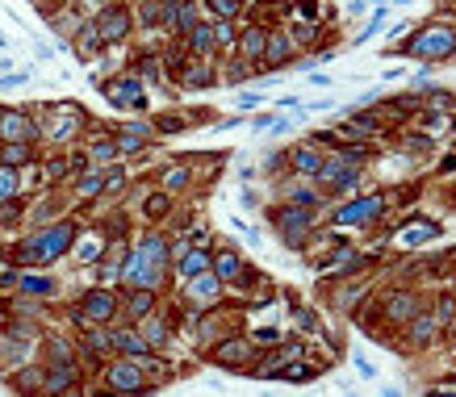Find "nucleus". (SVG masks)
Instances as JSON below:
<instances>
[{
	"label": "nucleus",
	"mask_w": 456,
	"mask_h": 397,
	"mask_svg": "<svg viewBox=\"0 0 456 397\" xmlns=\"http://www.w3.org/2000/svg\"><path fill=\"white\" fill-rule=\"evenodd\" d=\"M4 335H13V339H21V343H38V339H42L38 322H30V318H13V322L4 326Z\"/></svg>",
	"instance_id": "41"
},
{
	"label": "nucleus",
	"mask_w": 456,
	"mask_h": 397,
	"mask_svg": "<svg viewBox=\"0 0 456 397\" xmlns=\"http://www.w3.org/2000/svg\"><path fill=\"white\" fill-rule=\"evenodd\" d=\"M42 138V126L25 109H0V142H34Z\"/></svg>",
	"instance_id": "13"
},
{
	"label": "nucleus",
	"mask_w": 456,
	"mask_h": 397,
	"mask_svg": "<svg viewBox=\"0 0 456 397\" xmlns=\"http://www.w3.org/2000/svg\"><path fill=\"white\" fill-rule=\"evenodd\" d=\"M293 322H297V330H302V335H319V330H322V322H319V313H314V309H293Z\"/></svg>",
	"instance_id": "47"
},
{
	"label": "nucleus",
	"mask_w": 456,
	"mask_h": 397,
	"mask_svg": "<svg viewBox=\"0 0 456 397\" xmlns=\"http://www.w3.org/2000/svg\"><path fill=\"white\" fill-rule=\"evenodd\" d=\"M76 309H80V318H84L89 326H109V322L118 318V309H122V297H118L113 289L101 284V289H89L84 301H80Z\"/></svg>",
	"instance_id": "9"
},
{
	"label": "nucleus",
	"mask_w": 456,
	"mask_h": 397,
	"mask_svg": "<svg viewBox=\"0 0 456 397\" xmlns=\"http://www.w3.org/2000/svg\"><path fill=\"white\" fill-rule=\"evenodd\" d=\"M63 397H84V389H72V393H63Z\"/></svg>",
	"instance_id": "60"
},
{
	"label": "nucleus",
	"mask_w": 456,
	"mask_h": 397,
	"mask_svg": "<svg viewBox=\"0 0 456 397\" xmlns=\"http://www.w3.org/2000/svg\"><path fill=\"white\" fill-rule=\"evenodd\" d=\"M381 25H385V8H377V13H372V21H368L365 30H360V34H356V42H365V38H372V34H377V30H381Z\"/></svg>",
	"instance_id": "56"
},
{
	"label": "nucleus",
	"mask_w": 456,
	"mask_h": 397,
	"mask_svg": "<svg viewBox=\"0 0 456 397\" xmlns=\"http://www.w3.org/2000/svg\"><path fill=\"white\" fill-rule=\"evenodd\" d=\"M17 293L30 297V301H42L55 293V280L50 276H38V272H17Z\"/></svg>",
	"instance_id": "28"
},
{
	"label": "nucleus",
	"mask_w": 456,
	"mask_h": 397,
	"mask_svg": "<svg viewBox=\"0 0 456 397\" xmlns=\"http://www.w3.org/2000/svg\"><path fill=\"white\" fill-rule=\"evenodd\" d=\"M38 159V151H34V142H0V163L4 168H30Z\"/></svg>",
	"instance_id": "29"
},
{
	"label": "nucleus",
	"mask_w": 456,
	"mask_h": 397,
	"mask_svg": "<svg viewBox=\"0 0 456 397\" xmlns=\"http://www.w3.org/2000/svg\"><path fill=\"white\" fill-rule=\"evenodd\" d=\"M17 197H21V172L0 163V205L4 201H17Z\"/></svg>",
	"instance_id": "40"
},
{
	"label": "nucleus",
	"mask_w": 456,
	"mask_h": 397,
	"mask_svg": "<svg viewBox=\"0 0 456 397\" xmlns=\"http://www.w3.org/2000/svg\"><path fill=\"white\" fill-rule=\"evenodd\" d=\"M188 180H193L188 163H181V168H168V172H164V192H168V197H172V192H181V188H188Z\"/></svg>",
	"instance_id": "45"
},
{
	"label": "nucleus",
	"mask_w": 456,
	"mask_h": 397,
	"mask_svg": "<svg viewBox=\"0 0 456 397\" xmlns=\"http://www.w3.org/2000/svg\"><path fill=\"white\" fill-rule=\"evenodd\" d=\"M80 389V364H42V393L63 397Z\"/></svg>",
	"instance_id": "15"
},
{
	"label": "nucleus",
	"mask_w": 456,
	"mask_h": 397,
	"mask_svg": "<svg viewBox=\"0 0 456 397\" xmlns=\"http://www.w3.org/2000/svg\"><path fill=\"white\" fill-rule=\"evenodd\" d=\"M138 335H142V343H147L151 352H159V347L172 343V326H168V318H159V313L142 318V322H138Z\"/></svg>",
	"instance_id": "25"
},
{
	"label": "nucleus",
	"mask_w": 456,
	"mask_h": 397,
	"mask_svg": "<svg viewBox=\"0 0 456 397\" xmlns=\"http://www.w3.org/2000/svg\"><path fill=\"white\" fill-rule=\"evenodd\" d=\"M418 122H423L427 134H440V130H448V126H456L452 113H440V109H418Z\"/></svg>",
	"instance_id": "43"
},
{
	"label": "nucleus",
	"mask_w": 456,
	"mask_h": 397,
	"mask_svg": "<svg viewBox=\"0 0 456 397\" xmlns=\"http://www.w3.org/2000/svg\"><path fill=\"white\" fill-rule=\"evenodd\" d=\"M159 25H168V30H176V34H188V30L197 25V4H193V0H176V4H168Z\"/></svg>",
	"instance_id": "26"
},
{
	"label": "nucleus",
	"mask_w": 456,
	"mask_h": 397,
	"mask_svg": "<svg viewBox=\"0 0 456 397\" xmlns=\"http://www.w3.org/2000/svg\"><path fill=\"white\" fill-rule=\"evenodd\" d=\"M218 76H214V67H210V59H188L181 71V84L184 88H205V84H214Z\"/></svg>",
	"instance_id": "32"
},
{
	"label": "nucleus",
	"mask_w": 456,
	"mask_h": 397,
	"mask_svg": "<svg viewBox=\"0 0 456 397\" xmlns=\"http://www.w3.org/2000/svg\"><path fill=\"white\" fill-rule=\"evenodd\" d=\"M164 272H168V267L151 264V260H142L138 251H130V255H126V264H122V276H118V280H122L126 289H151V293H159Z\"/></svg>",
	"instance_id": "10"
},
{
	"label": "nucleus",
	"mask_w": 456,
	"mask_h": 397,
	"mask_svg": "<svg viewBox=\"0 0 456 397\" xmlns=\"http://www.w3.org/2000/svg\"><path fill=\"white\" fill-rule=\"evenodd\" d=\"M381 397H398V389H385V393H381Z\"/></svg>",
	"instance_id": "61"
},
{
	"label": "nucleus",
	"mask_w": 456,
	"mask_h": 397,
	"mask_svg": "<svg viewBox=\"0 0 456 397\" xmlns=\"http://www.w3.org/2000/svg\"><path fill=\"white\" fill-rule=\"evenodd\" d=\"M314 214L319 209H302V205H276L273 209V226L276 234H280V243L285 247H293V251H302L310 238H314Z\"/></svg>",
	"instance_id": "4"
},
{
	"label": "nucleus",
	"mask_w": 456,
	"mask_h": 397,
	"mask_svg": "<svg viewBox=\"0 0 456 397\" xmlns=\"http://www.w3.org/2000/svg\"><path fill=\"white\" fill-rule=\"evenodd\" d=\"M84 155H89V168H96V172H105V168L118 163V146H113V138H92Z\"/></svg>",
	"instance_id": "34"
},
{
	"label": "nucleus",
	"mask_w": 456,
	"mask_h": 397,
	"mask_svg": "<svg viewBox=\"0 0 456 397\" xmlns=\"http://www.w3.org/2000/svg\"><path fill=\"white\" fill-rule=\"evenodd\" d=\"M256 343L247 339V335H227L222 343H214L210 347V364H218V368H227V372H251V364H256Z\"/></svg>",
	"instance_id": "6"
},
{
	"label": "nucleus",
	"mask_w": 456,
	"mask_h": 397,
	"mask_svg": "<svg viewBox=\"0 0 456 397\" xmlns=\"http://www.w3.org/2000/svg\"><path fill=\"white\" fill-rule=\"evenodd\" d=\"M80 238V221L76 218H55L50 226L34 230L30 238H21L13 251H8V264L13 267H46L55 260H63L72 251V243Z\"/></svg>",
	"instance_id": "1"
},
{
	"label": "nucleus",
	"mask_w": 456,
	"mask_h": 397,
	"mask_svg": "<svg viewBox=\"0 0 456 397\" xmlns=\"http://www.w3.org/2000/svg\"><path fill=\"white\" fill-rule=\"evenodd\" d=\"M264 46H268V25H247L239 38H234V50H239V59H264Z\"/></svg>",
	"instance_id": "24"
},
{
	"label": "nucleus",
	"mask_w": 456,
	"mask_h": 397,
	"mask_svg": "<svg viewBox=\"0 0 456 397\" xmlns=\"http://www.w3.org/2000/svg\"><path fill=\"white\" fill-rule=\"evenodd\" d=\"M105 96L118 105V109H147V92H142V80L138 76H118L105 84Z\"/></svg>",
	"instance_id": "16"
},
{
	"label": "nucleus",
	"mask_w": 456,
	"mask_h": 397,
	"mask_svg": "<svg viewBox=\"0 0 456 397\" xmlns=\"http://www.w3.org/2000/svg\"><path fill=\"white\" fill-rule=\"evenodd\" d=\"M243 4H247V0H210V8L218 13V21H230V17H234Z\"/></svg>",
	"instance_id": "50"
},
{
	"label": "nucleus",
	"mask_w": 456,
	"mask_h": 397,
	"mask_svg": "<svg viewBox=\"0 0 456 397\" xmlns=\"http://www.w3.org/2000/svg\"><path fill=\"white\" fill-rule=\"evenodd\" d=\"M389 209V197L385 192H365V197H352L343 201L335 214H331V226L339 230H372V221Z\"/></svg>",
	"instance_id": "3"
},
{
	"label": "nucleus",
	"mask_w": 456,
	"mask_h": 397,
	"mask_svg": "<svg viewBox=\"0 0 456 397\" xmlns=\"http://www.w3.org/2000/svg\"><path fill=\"white\" fill-rule=\"evenodd\" d=\"M105 243H109L105 234H89V238H76V243H72V251L80 255V264H96V260L105 255Z\"/></svg>",
	"instance_id": "38"
},
{
	"label": "nucleus",
	"mask_w": 456,
	"mask_h": 397,
	"mask_svg": "<svg viewBox=\"0 0 456 397\" xmlns=\"http://www.w3.org/2000/svg\"><path fill=\"white\" fill-rule=\"evenodd\" d=\"M96 38H101V46H113L122 42L126 34H130V25H135V17H130V8L126 4H109V8H101L96 13Z\"/></svg>",
	"instance_id": "11"
},
{
	"label": "nucleus",
	"mask_w": 456,
	"mask_h": 397,
	"mask_svg": "<svg viewBox=\"0 0 456 397\" xmlns=\"http://www.w3.org/2000/svg\"><path fill=\"white\" fill-rule=\"evenodd\" d=\"M418 309H423L418 293H414V289H398V293H389V297L381 301V318H385V322H394V326H406Z\"/></svg>",
	"instance_id": "17"
},
{
	"label": "nucleus",
	"mask_w": 456,
	"mask_h": 397,
	"mask_svg": "<svg viewBox=\"0 0 456 397\" xmlns=\"http://www.w3.org/2000/svg\"><path fill=\"white\" fill-rule=\"evenodd\" d=\"M21 218H25V205H21V197H17V201H4V205H0V226H17Z\"/></svg>",
	"instance_id": "48"
},
{
	"label": "nucleus",
	"mask_w": 456,
	"mask_h": 397,
	"mask_svg": "<svg viewBox=\"0 0 456 397\" xmlns=\"http://www.w3.org/2000/svg\"><path fill=\"white\" fill-rule=\"evenodd\" d=\"M42 347H46V359H42V364H80L76 343H72V339H63V335H50Z\"/></svg>",
	"instance_id": "36"
},
{
	"label": "nucleus",
	"mask_w": 456,
	"mask_h": 397,
	"mask_svg": "<svg viewBox=\"0 0 456 397\" xmlns=\"http://www.w3.org/2000/svg\"><path fill=\"white\" fill-rule=\"evenodd\" d=\"M101 372H105V385H109L113 393H122V397H142L147 393V372L138 368V359L118 355V359H109Z\"/></svg>",
	"instance_id": "7"
},
{
	"label": "nucleus",
	"mask_w": 456,
	"mask_h": 397,
	"mask_svg": "<svg viewBox=\"0 0 456 397\" xmlns=\"http://www.w3.org/2000/svg\"><path fill=\"white\" fill-rule=\"evenodd\" d=\"M234 313L230 309H222V306H214V309H205V313H197V335H201V347L210 352L214 343H222L227 335H234Z\"/></svg>",
	"instance_id": "12"
},
{
	"label": "nucleus",
	"mask_w": 456,
	"mask_h": 397,
	"mask_svg": "<svg viewBox=\"0 0 456 397\" xmlns=\"http://www.w3.org/2000/svg\"><path fill=\"white\" fill-rule=\"evenodd\" d=\"M448 105H452V113H456V96H448Z\"/></svg>",
	"instance_id": "62"
},
{
	"label": "nucleus",
	"mask_w": 456,
	"mask_h": 397,
	"mask_svg": "<svg viewBox=\"0 0 456 397\" xmlns=\"http://www.w3.org/2000/svg\"><path fill=\"white\" fill-rule=\"evenodd\" d=\"M431 238H440V226H435L431 218L406 221V230L398 234V243H402V247H423V243H431Z\"/></svg>",
	"instance_id": "31"
},
{
	"label": "nucleus",
	"mask_w": 456,
	"mask_h": 397,
	"mask_svg": "<svg viewBox=\"0 0 456 397\" xmlns=\"http://www.w3.org/2000/svg\"><path fill=\"white\" fill-rule=\"evenodd\" d=\"M8 381H13V389L17 393H42V364H25V368H17V372H8Z\"/></svg>",
	"instance_id": "35"
},
{
	"label": "nucleus",
	"mask_w": 456,
	"mask_h": 397,
	"mask_svg": "<svg viewBox=\"0 0 456 397\" xmlns=\"http://www.w3.org/2000/svg\"><path fill=\"white\" fill-rule=\"evenodd\" d=\"M105 192V172H96V168H89L84 176L76 180V201H96Z\"/></svg>",
	"instance_id": "39"
},
{
	"label": "nucleus",
	"mask_w": 456,
	"mask_h": 397,
	"mask_svg": "<svg viewBox=\"0 0 456 397\" xmlns=\"http://www.w3.org/2000/svg\"><path fill=\"white\" fill-rule=\"evenodd\" d=\"M25 364H34V343H21L13 335H0V372H17Z\"/></svg>",
	"instance_id": "20"
},
{
	"label": "nucleus",
	"mask_w": 456,
	"mask_h": 397,
	"mask_svg": "<svg viewBox=\"0 0 456 397\" xmlns=\"http://www.w3.org/2000/svg\"><path fill=\"white\" fill-rule=\"evenodd\" d=\"M402 146L414 151V155H427V151H431V138H427V134H406V138H402Z\"/></svg>",
	"instance_id": "55"
},
{
	"label": "nucleus",
	"mask_w": 456,
	"mask_h": 397,
	"mask_svg": "<svg viewBox=\"0 0 456 397\" xmlns=\"http://www.w3.org/2000/svg\"><path fill=\"white\" fill-rule=\"evenodd\" d=\"M109 347L122 352L126 359H147V355H155L147 343H142L138 326H109Z\"/></svg>",
	"instance_id": "19"
},
{
	"label": "nucleus",
	"mask_w": 456,
	"mask_h": 397,
	"mask_svg": "<svg viewBox=\"0 0 456 397\" xmlns=\"http://www.w3.org/2000/svg\"><path fill=\"white\" fill-rule=\"evenodd\" d=\"M151 126H155L159 134H181V130H188V126H184V117H176V113H168V117H155Z\"/></svg>",
	"instance_id": "53"
},
{
	"label": "nucleus",
	"mask_w": 456,
	"mask_h": 397,
	"mask_svg": "<svg viewBox=\"0 0 456 397\" xmlns=\"http://www.w3.org/2000/svg\"><path fill=\"white\" fill-rule=\"evenodd\" d=\"M210 260H214V251H210V247H188V251H181V255L172 260V267H176V276H181V280H193V276L210 272Z\"/></svg>",
	"instance_id": "22"
},
{
	"label": "nucleus",
	"mask_w": 456,
	"mask_h": 397,
	"mask_svg": "<svg viewBox=\"0 0 456 397\" xmlns=\"http://www.w3.org/2000/svg\"><path fill=\"white\" fill-rule=\"evenodd\" d=\"M184 306L193 309V313H205V309L222 306V297H227V289H222V280L214 276V272H201V276H193V280H184Z\"/></svg>",
	"instance_id": "8"
},
{
	"label": "nucleus",
	"mask_w": 456,
	"mask_h": 397,
	"mask_svg": "<svg viewBox=\"0 0 456 397\" xmlns=\"http://www.w3.org/2000/svg\"><path fill=\"white\" fill-rule=\"evenodd\" d=\"M365 284H339V289H335V297H331V306L339 309V313H356V306H360V301H365Z\"/></svg>",
	"instance_id": "37"
},
{
	"label": "nucleus",
	"mask_w": 456,
	"mask_h": 397,
	"mask_svg": "<svg viewBox=\"0 0 456 397\" xmlns=\"http://www.w3.org/2000/svg\"><path fill=\"white\" fill-rule=\"evenodd\" d=\"M314 184L322 188V197H356V188H360V163H352V159H343V155H326L322 159V172L314 176Z\"/></svg>",
	"instance_id": "5"
},
{
	"label": "nucleus",
	"mask_w": 456,
	"mask_h": 397,
	"mask_svg": "<svg viewBox=\"0 0 456 397\" xmlns=\"http://www.w3.org/2000/svg\"><path fill=\"white\" fill-rule=\"evenodd\" d=\"M293 54V38L285 30H268V46H264V67H285Z\"/></svg>",
	"instance_id": "27"
},
{
	"label": "nucleus",
	"mask_w": 456,
	"mask_h": 397,
	"mask_svg": "<svg viewBox=\"0 0 456 397\" xmlns=\"http://www.w3.org/2000/svg\"><path fill=\"white\" fill-rule=\"evenodd\" d=\"M322 159H326V155H322L314 142H302V146H293V151L285 155V163L293 168V176H302V180H314V176H319V172H322Z\"/></svg>",
	"instance_id": "18"
},
{
	"label": "nucleus",
	"mask_w": 456,
	"mask_h": 397,
	"mask_svg": "<svg viewBox=\"0 0 456 397\" xmlns=\"http://www.w3.org/2000/svg\"><path fill=\"white\" fill-rule=\"evenodd\" d=\"M122 188H126V172H122V168H109V172H105V192L118 197Z\"/></svg>",
	"instance_id": "54"
},
{
	"label": "nucleus",
	"mask_w": 456,
	"mask_h": 397,
	"mask_svg": "<svg viewBox=\"0 0 456 397\" xmlns=\"http://www.w3.org/2000/svg\"><path fill=\"white\" fill-rule=\"evenodd\" d=\"M72 176V155H55V159H46L42 163V180L46 184H59V180Z\"/></svg>",
	"instance_id": "42"
},
{
	"label": "nucleus",
	"mask_w": 456,
	"mask_h": 397,
	"mask_svg": "<svg viewBox=\"0 0 456 397\" xmlns=\"http://www.w3.org/2000/svg\"><path fill=\"white\" fill-rule=\"evenodd\" d=\"M122 309H126V326H138L142 318L155 313V293H151V289H126Z\"/></svg>",
	"instance_id": "23"
},
{
	"label": "nucleus",
	"mask_w": 456,
	"mask_h": 397,
	"mask_svg": "<svg viewBox=\"0 0 456 397\" xmlns=\"http://www.w3.org/2000/svg\"><path fill=\"white\" fill-rule=\"evenodd\" d=\"M84 4H89V8H96V13H101V8H109V4H113V0H84Z\"/></svg>",
	"instance_id": "59"
},
{
	"label": "nucleus",
	"mask_w": 456,
	"mask_h": 397,
	"mask_svg": "<svg viewBox=\"0 0 456 397\" xmlns=\"http://www.w3.org/2000/svg\"><path fill=\"white\" fill-rule=\"evenodd\" d=\"M80 122H84V113H80V105H72V100H59L55 109H50V126H46V138L50 142H67L72 134L80 130Z\"/></svg>",
	"instance_id": "14"
},
{
	"label": "nucleus",
	"mask_w": 456,
	"mask_h": 397,
	"mask_svg": "<svg viewBox=\"0 0 456 397\" xmlns=\"http://www.w3.org/2000/svg\"><path fill=\"white\" fill-rule=\"evenodd\" d=\"M431 318H435V326H440V330H452V322H456V297H452V293H440V306H435Z\"/></svg>",
	"instance_id": "44"
},
{
	"label": "nucleus",
	"mask_w": 456,
	"mask_h": 397,
	"mask_svg": "<svg viewBox=\"0 0 456 397\" xmlns=\"http://www.w3.org/2000/svg\"><path fill=\"white\" fill-rule=\"evenodd\" d=\"M427 397H456V381H440V385H431V393Z\"/></svg>",
	"instance_id": "57"
},
{
	"label": "nucleus",
	"mask_w": 456,
	"mask_h": 397,
	"mask_svg": "<svg viewBox=\"0 0 456 397\" xmlns=\"http://www.w3.org/2000/svg\"><path fill=\"white\" fill-rule=\"evenodd\" d=\"M142 209H147V218H164V214L172 209V197H168V192H155V197H147Z\"/></svg>",
	"instance_id": "49"
},
{
	"label": "nucleus",
	"mask_w": 456,
	"mask_h": 397,
	"mask_svg": "<svg viewBox=\"0 0 456 397\" xmlns=\"http://www.w3.org/2000/svg\"><path fill=\"white\" fill-rule=\"evenodd\" d=\"M118 134H130V138H142V142H151L155 126H151V122H126V126H118Z\"/></svg>",
	"instance_id": "52"
},
{
	"label": "nucleus",
	"mask_w": 456,
	"mask_h": 397,
	"mask_svg": "<svg viewBox=\"0 0 456 397\" xmlns=\"http://www.w3.org/2000/svg\"><path fill=\"white\" fill-rule=\"evenodd\" d=\"M0 289H17V272H4L0 276Z\"/></svg>",
	"instance_id": "58"
},
{
	"label": "nucleus",
	"mask_w": 456,
	"mask_h": 397,
	"mask_svg": "<svg viewBox=\"0 0 456 397\" xmlns=\"http://www.w3.org/2000/svg\"><path fill=\"white\" fill-rule=\"evenodd\" d=\"M280 192H285V205H302V209H322V201H326L322 192H314V188L302 184V180H293V184L280 188Z\"/></svg>",
	"instance_id": "33"
},
{
	"label": "nucleus",
	"mask_w": 456,
	"mask_h": 397,
	"mask_svg": "<svg viewBox=\"0 0 456 397\" xmlns=\"http://www.w3.org/2000/svg\"><path fill=\"white\" fill-rule=\"evenodd\" d=\"M184 50H188V54H197V59L214 54V25H210V21H197V25L184 34Z\"/></svg>",
	"instance_id": "30"
},
{
	"label": "nucleus",
	"mask_w": 456,
	"mask_h": 397,
	"mask_svg": "<svg viewBox=\"0 0 456 397\" xmlns=\"http://www.w3.org/2000/svg\"><path fill=\"white\" fill-rule=\"evenodd\" d=\"M76 46H80L84 54H96V50H101V38H96V25H92V21H84V25L76 30Z\"/></svg>",
	"instance_id": "46"
},
{
	"label": "nucleus",
	"mask_w": 456,
	"mask_h": 397,
	"mask_svg": "<svg viewBox=\"0 0 456 397\" xmlns=\"http://www.w3.org/2000/svg\"><path fill=\"white\" fill-rule=\"evenodd\" d=\"M210 25H214V46H234V25H230V21H210Z\"/></svg>",
	"instance_id": "51"
},
{
	"label": "nucleus",
	"mask_w": 456,
	"mask_h": 397,
	"mask_svg": "<svg viewBox=\"0 0 456 397\" xmlns=\"http://www.w3.org/2000/svg\"><path fill=\"white\" fill-rule=\"evenodd\" d=\"M398 54L423 59V63H444V59L456 54V25H448V21L418 25V30H411V38L398 46Z\"/></svg>",
	"instance_id": "2"
},
{
	"label": "nucleus",
	"mask_w": 456,
	"mask_h": 397,
	"mask_svg": "<svg viewBox=\"0 0 456 397\" xmlns=\"http://www.w3.org/2000/svg\"><path fill=\"white\" fill-rule=\"evenodd\" d=\"M402 330H406V347H431L435 335H440V326H435V318H431L427 309H418Z\"/></svg>",
	"instance_id": "21"
}]
</instances>
